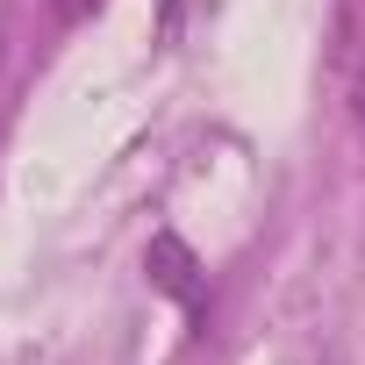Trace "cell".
Here are the masks:
<instances>
[{"instance_id": "6da1fadb", "label": "cell", "mask_w": 365, "mask_h": 365, "mask_svg": "<svg viewBox=\"0 0 365 365\" xmlns=\"http://www.w3.org/2000/svg\"><path fill=\"white\" fill-rule=\"evenodd\" d=\"M143 272H150V287H158V294H172V301L187 308V315H201V308H208L201 265H194V251L179 244L172 230H165V237H150V251H143Z\"/></svg>"}, {"instance_id": "7a4b0ae2", "label": "cell", "mask_w": 365, "mask_h": 365, "mask_svg": "<svg viewBox=\"0 0 365 365\" xmlns=\"http://www.w3.org/2000/svg\"><path fill=\"white\" fill-rule=\"evenodd\" d=\"M365 51V0H336V58L351 65Z\"/></svg>"}, {"instance_id": "3957f363", "label": "cell", "mask_w": 365, "mask_h": 365, "mask_svg": "<svg viewBox=\"0 0 365 365\" xmlns=\"http://www.w3.org/2000/svg\"><path fill=\"white\" fill-rule=\"evenodd\" d=\"M351 108H358V122H365V51L351 58Z\"/></svg>"}, {"instance_id": "277c9868", "label": "cell", "mask_w": 365, "mask_h": 365, "mask_svg": "<svg viewBox=\"0 0 365 365\" xmlns=\"http://www.w3.org/2000/svg\"><path fill=\"white\" fill-rule=\"evenodd\" d=\"M65 8H72V15H93V8H101V0H65Z\"/></svg>"}]
</instances>
